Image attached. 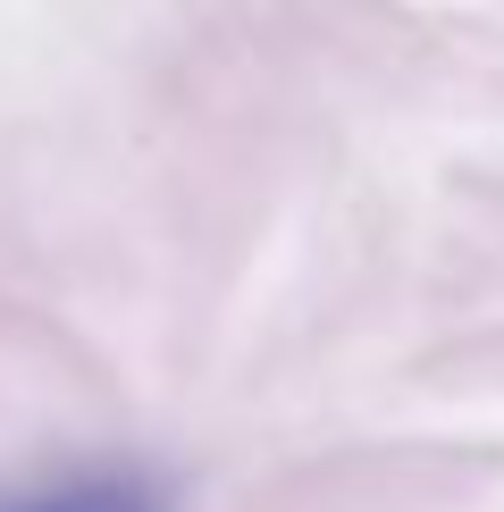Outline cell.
Wrapping results in <instances>:
<instances>
[{
	"label": "cell",
	"mask_w": 504,
	"mask_h": 512,
	"mask_svg": "<svg viewBox=\"0 0 504 512\" xmlns=\"http://www.w3.org/2000/svg\"><path fill=\"white\" fill-rule=\"evenodd\" d=\"M0 512H168V496L152 479H76V487H51V496H17Z\"/></svg>",
	"instance_id": "6da1fadb"
}]
</instances>
